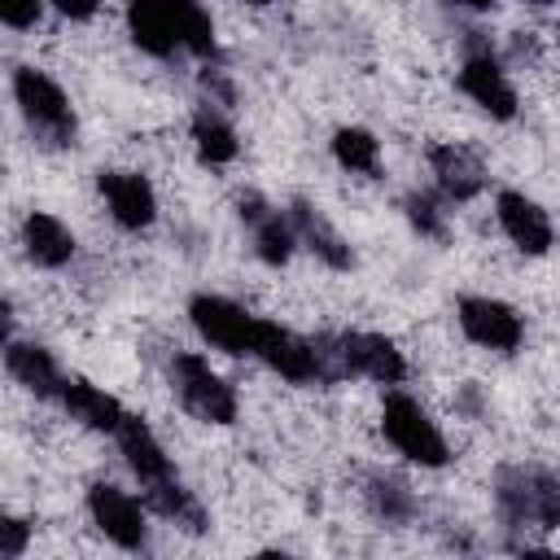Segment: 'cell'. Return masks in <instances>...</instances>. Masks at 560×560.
<instances>
[{
	"label": "cell",
	"mask_w": 560,
	"mask_h": 560,
	"mask_svg": "<svg viewBox=\"0 0 560 560\" xmlns=\"http://www.w3.org/2000/svg\"><path fill=\"white\" fill-rule=\"evenodd\" d=\"M13 101H18V114H22V122L31 127V136L39 144H48V149H70L74 144L79 118H74V105H70V96L61 92L57 79H48L35 66H18L13 70Z\"/></svg>",
	"instance_id": "cell-1"
},
{
	"label": "cell",
	"mask_w": 560,
	"mask_h": 560,
	"mask_svg": "<svg viewBox=\"0 0 560 560\" xmlns=\"http://www.w3.org/2000/svg\"><path fill=\"white\" fill-rule=\"evenodd\" d=\"M319 354H324V372L328 381L341 376H368L376 385H398L407 376V359L402 350L385 337V332H332V337H315Z\"/></svg>",
	"instance_id": "cell-2"
},
{
	"label": "cell",
	"mask_w": 560,
	"mask_h": 560,
	"mask_svg": "<svg viewBox=\"0 0 560 560\" xmlns=\"http://www.w3.org/2000/svg\"><path fill=\"white\" fill-rule=\"evenodd\" d=\"M381 433H385V442L402 455V459H411V464H420V468H442L446 459H451V446H446V438H442V429L429 420V411L411 398V394H402V389H389L385 394V402H381Z\"/></svg>",
	"instance_id": "cell-3"
},
{
	"label": "cell",
	"mask_w": 560,
	"mask_h": 560,
	"mask_svg": "<svg viewBox=\"0 0 560 560\" xmlns=\"http://www.w3.org/2000/svg\"><path fill=\"white\" fill-rule=\"evenodd\" d=\"M171 389L184 402V411L206 420V424H232L236 420V389L192 350L171 354Z\"/></svg>",
	"instance_id": "cell-4"
},
{
	"label": "cell",
	"mask_w": 560,
	"mask_h": 560,
	"mask_svg": "<svg viewBox=\"0 0 560 560\" xmlns=\"http://www.w3.org/2000/svg\"><path fill=\"white\" fill-rule=\"evenodd\" d=\"M254 359H262L271 372H280L284 381L293 385H328V372H324V354L315 346V337H298L293 328L276 324V319H262L258 315V341H254Z\"/></svg>",
	"instance_id": "cell-5"
},
{
	"label": "cell",
	"mask_w": 560,
	"mask_h": 560,
	"mask_svg": "<svg viewBox=\"0 0 560 560\" xmlns=\"http://www.w3.org/2000/svg\"><path fill=\"white\" fill-rule=\"evenodd\" d=\"M188 319L201 332V341H210L214 350H223V354H254L258 315H249L241 302H232L223 293H192Z\"/></svg>",
	"instance_id": "cell-6"
},
{
	"label": "cell",
	"mask_w": 560,
	"mask_h": 560,
	"mask_svg": "<svg viewBox=\"0 0 560 560\" xmlns=\"http://www.w3.org/2000/svg\"><path fill=\"white\" fill-rule=\"evenodd\" d=\"M455 319H459V332L472 346H486V350H499V354H512L525 341V319L516 315V306H508L499 298H486V293H464L455 302Z\"/></svg>",
	"instance_id": "cell-7"
},
{
	"label": "cell",
	"mask_w": 560,
	"mask_h": 560,
	"mask_svg": "<svg viewBox=\"0 0 560 560\" xmlns=\"http://www.w3.org/2000/svg\"><path fill=\"white\" fill-rule=\"evenodd\" d=\"M88 516H92V525H96L114 547H122V551H140V547L149 542L144 508H140L127 490H118V486H109V481L88 486Z\"/></svg>",
	"instance_id": "cell-8"
},
{
	"label": "cell",
	"mask_w": 560,
	"mask_h": 560,
	"mask_svg": "<svg viewBox=\"0 0 560 560\" xmlns=\"http://www.w3.org/2000/svg\"><path fill=\"white\" fill-rule=\"evenodd\" d=\"M459 92H464L477 109H486L490 118H499V122H512V118H516V88L508 83L503 66H499V57H494L490 48H468V52H464Z\"/></svg>",
	"instance_id": "cell-9"
},
{
	"label": "cell",
	"mask_w": 560,
	"mask_h": 560,
	"mask_svg": "<svg viewBox=\"0 0 560 560\" xmlns=\"http://www.w3.org/2000/svg\"><path fill=\"white\" fill-rule=\"evenodd\" d=\"M114 442H118V451H122V459H127V468L136 472V481L144 486V494H153V490H162V486H171V481H179V472H175V464H171V455H166V446L158 442V433L140 420V416H122V424H118V433H114Z\"/></svg>",
	"instance_id": "cell-10"
},
{
	"label": "cell",
	"mask_w": 560,
	"mask_h": 560,
	"mask_svg": "<svg viewBox=\"0 0 560 560\" xmlns=\"http://www.w3.org/2000/svg\"><path fill=\"white\" fill-rule=\"evenodd\" d=\"M241 210V223L249 228L254 236V254L267 262V267H284L293 258V245H298V232H293V219L289 210H276L271 201H262L258 192H245L236 201Z\"/></svg>",
	"instance_id": "cell-11"
},
{
	"label": "cell",
	"mask_w": 560,
	"mask_h": 560,
	"mask_svg": "<svg viewBox=\"0 0 560 560\" xmlns=\"http://www.w3.org/2000/svg\"><path fill=\"white\" fill-rule=\"evenodd\" d=\"M494 214H499V228L508 232V241H512L521 254L538 258V254H547V249L556 245V228H551L547 210H542L534 197H525V192H516V188H503V192L494 197Z\"/></svg>",
	"instance_id": "cell-12"
},
{
	"label": "cell",
	"mask_w": 560,
	"mask_h": 560,
	"mask_svg": "<svg viewBox=\"0 0 560 560\" xmlns=\"http://www.w3.org/2000/svg\"><path fill=\"white\" fill-rule=\"evenodd\" d=\"M96 188L114 214L118 228L127 232H140L158 219V197H153V184L140 175V171H101L96 175Z\"/></svg>",
	"instance_id": "cell-13"
},
{
	"label": "cell",
	"mask_w": 560,
	"mask_h": 560,
	"mask_svg": "<svg viewBox=\"0 0 560 560\" xmlns=\"http://www.w3.org/2000/svg\"><path fill=\"white\" fill-rule=\"evenodd\" d=\"M429 171L446 201H472L486 188V162L468 144H455V140L429 144Z\"/></svg>",
	"instance_id": "cell-14"
},
{
	"label": "cell",
	"mask_w": 560,
	"mask_h": 560,
	"mask_svg": "<svg viewBox=\"0 0 560 560\" xmlns=\"http://www.w3.org/2000/svg\"><path fill=\"white\" fill-rule=\"evenodd\" d=\"M289 219H293V232H298V245H306L319 262H328L332 271H346V267H354V254H350V245H346V236L328 223V214L319 210V206H311V201H293L289 206Z\"/></svg>",
	"instance_id": "cell-15"
},
{
	"label": "cell",
	"mask_w": 560,
	"mask_h": 560,
	"mask_svg": "<svg viewBox=\"0 0 560 560\" xmlns=\"http://www.w3.org/2000/svg\"><path fill=\"white\" fill-rule=\"evenodd\" d=\"M4 372L22 385V389H31L35 398H57L61 394V368H57V359L44 350V346H35V341H18V337H9L4 341Z\"/></svg>",
	"instance_id": "cell-16"
},
{
	"label": "cell",
	"mask_w": 560,
	"mask_h": 560,
	"mask_svg": "<svg viewBox=\"0 0 560 560\" xmlns=\"http://www.w3.org/2000/svg\"><path fill=\"white\" fill-rule=\"evenodd\" d=\"M57 402L70 411V420H79V424H88V429H96V433H118V424H122V416H127L114 394H105L101 385H92V381H83V376H66Z\"/></svg>",
	"instance_id": "cell-17"
},
{
	"label": "cell",
	"mask_w": 560,
	"mask_h": 560,
	"mask_svg": "<svg viewBox=\"0 0 560 560\" xmlns=\"http://www.w3.org/2000/svg\"><path fill=\"white\" fill-rule=\"evenodd\" d=\"M22 249H26V258H31L35 267L57 271V267H66V262L74 258V236H70V228H66L57 214L31 210V214L22 219Z\"/></svg>",
	"instance_id": "cell-18"
},
{
	"label": "cell",
	"mask_w": 560,
	"mask_h": 560,
	"mask_svg": "<svg viewBox=\"0 0 560 560\" xmlns=\"http://www.w3.org/2000/svg\"><path fill=\"white\" fill-rule=\"evenodd\" d=\"M127 9V31H131V44L149 57H175L179 52V35H175V22L166 13V0H122Z\"/></svg>",
	"instance_id": "cell-19"
},
{
	"label": "cell",
	"mask_w": 560,
	"mask_h": 560,
	"mask_svg": "<svg viewBox=\"0 0 560 560\" xmlns=\"http://www.w3.org/2000/svg\"><path fill=\"white\" fill-rule=\"evenodd\" d=\"M192 149L206 166H228L241 153V140L232 131V122L214 109V105H197L192 114Z\"/></svg>",
	"instance_id": "cell-20"
},
{
	"label": "cell",
	"mask_w": 560,
	"mask_h": 560,
	"mask_svg": "<svg viewBox=\"0 0 560 560\" xmlns=\"http://www.w3.org/2000/svg\"><path fill=\"white\" fill-rule=\"evenodd\" d=\"M166 13L175 22V35H179V48L184 52H192V57H214L219 52L214 22L201 9V0H166Z\"/></svg>",
	"instance_id": "cell-21"
},
{
	"label": "cell",
	"mask_w": 560,
	"mask_h": 560,
	"mask_svg": "<svg viewBox=\"0 0 560 560\" xmlns=\"http://www.w3.org/2000/svg\"><path fill=\"white\" fill-rule=\"evenodd\" d=\"M332 158L354 175H376L381 171V140L368 127H337L332 131Z\"/></svg>",
	"instance_id": "cell-22"
},
{
	"label": "cell",
	"mask_w": 560,
	"mask_h": 560,
	"mask_svg": "<svg viewBox=\"0 0 560 560\" xmlns=\"http://www.w3.org/2000/svg\"><path fill=\"white\" fill-rule=\"evenodd\" d=\"M368 508H372L381 521L402 525V521H411V512H416V494L407 490V481H398V477H389V472H372V477H368Z\"/></svg>",
	"instance_id": "cell-23"
},
{
	"label": "cell",
	"mask_w": 560,
	"mask_h": 560,
	"mask_svg": "<svg viewBox=\"0 0 560 560\" xmlns=\"http://www.w3.org/2000/svg\"><path fill=\"white\" fill-rule=\"evenodd\" d=\"M402 210L411 219V228L420 236H442V210H438V197L433 192H407L402 197Z\"/></svg>",
	"instance_id": "cell-24"
},
{
	"label": "cell",
	"mask_w": 560,
	"mask_h": 560,
	"mask_svg": "<svg viewBox=\"0 0 560 560\" xmlns=\"http://www.w3.org/2000/svg\"><path fill=\"white\" fill-rule=\"evenodd\" d=\"M44 18V0H0V22L9 31H31Z\"/></svg>",
	"instance_id": "cell-25"
},
{
	"label": "cell",
	"mask_w": 560,
	"mask_h": 560,
	"mask_svg": "<svg viewBox=\"0 0 560 560\" xmlns=\"http://www.w3.org/2000/svg\"><path fill=\"white\" fill-rule=\"evenodd\" d=\"M26 542H31V525L22 516H4L0 521V556L4 560H18L26 551Z\"/></svg>",
	"instance_id": "cell-26"
},
{
	"label": "cell",
	"mask_w": 560,
	"mask_h": 560,
	"mask_svg": "<svg viewBox=\"0 0 560 560\" xmlns=\"http://www.w3.org/2000/svg\"><path fill=\"white\" fill-rule=\"evenodd\" d=\"M534 521H538V525L560 529V481H556V477H547V481H542V494H538V512H534Z\"/></svg>",
	"instance_id": "cell-27"
},
{
	"label": "cell",
	"mask_w": 560,
	"mask_h": 560,
	"mask_svg": "<svg viewBox=\"0 0 560 560\" xmlns=\"http://www.w3.org/2000/svg\"><path fill=\"white\" fill-rule=\"evenodd\" d=\"M61 18H70V22H88L92 13H96V0H48Z\"/></svg>",
	"instance_id": "cell-28"
},
{
	"label": "cell",
	"mask_w": 560,
	"mask_h": 560,
	"mask_svg": "<svg viewBox=\"0 0 560 560\" xmlns=\"http://www.w3.org/2000/svg\"><path fill=\"white\" fill-rule=\"evenodd\" d=\"M455 4H464V9H477V13H481V9H494V0H455Z\"/></svg>",
	"instance_id": "cell-29"
},
{
	"label": "cell",
	"mask_w": 560,
	"mask_h": 560,
	"mask_svg": "<svg viewBox=\"0 0 560 560\" xmlns=\"http://www.w3.org/2000/svg\"><path fill=\"white\" fill-rule=\"evenodd\" d=\"M245 4H271V0H245Z\"/></svg>",
	"instance_id": "cell-30"
},
{
	"label": "cell",
	"mask_w": 560,
	"mask_h": 560,
	"mask_svg": "<svg viewBox=\"0 0 560 560\" xmlns=\"http://www.w3.org/2000/svg\"><path fill=\"white\" fill-rule=\"evenodd\" d=\"M529 4H551V0H529Z\"/></svg>",
	"instance_id": "cell-31"
}]
</instances>
